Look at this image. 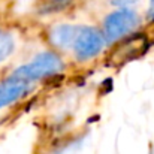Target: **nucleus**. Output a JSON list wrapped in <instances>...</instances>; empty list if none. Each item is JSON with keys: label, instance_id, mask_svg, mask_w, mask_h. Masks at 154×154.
I'll return each instance as SVG.
<instances>
[{"label": "nucleus", "instance_id": "1", "mask_svg": "<svg viewBox=\"0 0 154 154\" xmlns=\"http://www.w3.org/2000/svg\"><path fill=\"white\" fill-rule=\"evenodd\" d=\"M63 67H64V64L58 54L52 51H44L38 54L27 64L18 67L14 73L29 82H35V81H39L44 78L58 75L63 70Z\"/></svg>", "mask_w": 154, "mask_h": 154}, {"label": "nucleus", "instance_id": "2", "mask_svg": "<svg viewBox=\"0 0 154 154\" xmlns=\"http://www.w3.org/2000/svg\"><path fill=\"white\" fill-rule=\"evenodd\" d=\"M141 24L139 15L130 9V8H121L118 11L111 12L105 20H103V36L105 39L115 42L127 35H130L133 30L138 29Z\"/></svg>", "mask_w": 154, "mask_h": 154}, {"label": "nucleus", "instance_id": "3", "mask_svg": "<svg viewBox=\"0 0 154 154\" xmlns=\"http://www.w3.org/2000/svg\"><path fill=\"white\" fill-rule=\"evenodd\" d=\"M105 42L106 39L100 30L84 26L78 30V35L72 45V51L79 61H85L100 54L105 47Z\"/></svg>", "mask_w": 154, "mask_h": 154}, {"label": "nucleus", "instance_id": "4", "mask_svg": "<svg viewBox=\"0 0 154 154\" xmlns=\"http://www.w3.org/2000/svg\"><path fill=\"white\" fill-rule=\"evenodd\" d=\"M30 90H32V82L12 73L9 78L0 82V109L24 97Z\"/></svg>", "mask_w": 154, "mask_h": 154}, {"label": "nucleus", "instance_id": "5", "mask_svg": "<svg viewBox=\"0 0 154 154\" xmlns=\"http://www.w3.org/2000/svg\"><path fill=\"white\" fill-rule=\"evenodd\" d=\"M79 27L78 26H72V24H60L55 26L50 32V42L55 48L60 50H72L73 41L78 35Z\"/></svg>", "mask_w": 154, "mask_h": 154}, {"label": "nucleus", "instance_id": "6", "mask_svg": "<svg viewBox=\"0 0 154 154\" xmlns=\"http://www.w3.org/2000/svg\"><path fill=\"white\" fill-rule=\"evenodd\" d=\"M14 47H15L14 38L8 32L0 30V63L5 61L14 52Z\"/></svg>", "mask_w": 154, "mask_h": 154}, {"label": "nucleus", "instance_id": "7", "mask_svg": "<svg viewBox=\"0 0 154 154\" xmlns=\"http://www.w3.org/2000/svg\"><path fill=\"white\" fill-rule=\"evenodd\" d=\"M147 21L154 23V0H150V5L147 9Z\"/></svg>", "mask_w": 154, "mask_h": 154}]
</instances>
